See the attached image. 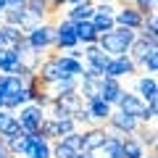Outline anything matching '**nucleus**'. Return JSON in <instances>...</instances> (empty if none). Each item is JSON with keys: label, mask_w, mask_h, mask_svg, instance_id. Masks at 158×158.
<instances>
[{"label": "nucleus", "mask_w": 158, "mask_h": 158, "mask_svg": "<svg viewBox=\"0 0 158 158\" xmlns=\"http://www.w3.org/2000/svg\"><path fill=\"white\" fill-rule=\"evenodd\" d=\"M24 37H27V42L37 53L53 50V45H56V24L53 21H42V24H37L32 32H27Z\"/></svg>", "instance_id": "nucleus-1"}, {"label": "nucleus", "mask_w": 158, "mask_h": 158, "mask_svg": "<svg viewBox=\"0 0 158 158\" xmlns=\"http://www.w3.org/2000/svg\"><path fill=\"white\" fill-rule=\"evenodd\" d=\"M45 118H48L45 116V108L34 106V103L21 106V108H19V113H16V121H19V127H21L24 135H34V132H40V127H42Z\"/></svg>", "instance_id": "nucleus-2"}, {"label": "nucleus", "mask_w": 158, "mask_h": 158, "mask_svg": "<svg viewBox=\"0 0 158 158\" xmlns=\"http://www.w3.org/2000/svg\"><path fill=\"white\" fill-rule=\"evenodd\" d=\"M116 111L137 118L140 124H150V121H148V106H145V100H140L135 92H127V90L121 92V98L116 100Z\"/></svg>", "instance_id": "nucleus-3"}, {"label": "nucleus", "mask_w": 158, "mask_h": 158, "mask_svg": "<svg viewBox=\"0 0 158 158\" xmlns=\"http://www.w3.org/2000/svg\"><path fill=\"white\" fill-rule=\"evenodd\" d=\"M71 48H79V40L74 34V21L63 19V21L56 24V45H53V50L63 53V50H71Z\"/></svg>", "instance_id": "nucleus-4"}, {"label": "nucleus", "mask_w": 158, "mask_h": 158, "mask_svg": "<svg viewBox=\"0 0 158 158\" xmlns=\"http://www.w3.org/2000/svg\"><path fill=\"white\" fill-rule=\"evenodd\" d=\"M132 74H137V63L129 56L111 58L108 66L103 69V77H108V79H121V77H132Z\"/></svg>", "instance_id": "nucleus-5"}, {"label": "nucleus", "mask_w": 158, "mask_h": 158, "mask_svg": "<svg viewBox=\"0 0 158 158\" xmlns=\"http://www.w3.org/2000/svg\"><path fill=\"white\" fill-rule=\"evenodd\" d=\"M137 127H140V121L132 118V116H127V113H121V111H111V116H108V121H106L108 132H118V135H124V137L135 135Z\"/></svg>", "instance_id": "nucleus-6"}, {"label": "nucleus", "mask_w": 158, "mask_h": 158, "mask_svg": "<svg viewBox=\"0 0 158 158\" xmlns=\"http://www.w3.org/2000/svg\"><path fill=\"white\" fill-rule=\"evenodd\" d=\"M108 137V129L106 124H95V127H87L85 132H82V148L90 153H98L103 148V142H106Z\"/></svg>", "instance_id": "nucleus-7"}, {"label": "nucleus", "mask_w": 158, "mask_h": 158, "mask_svg": "<svg viewBox=\"0 0 158 158\" xmlns=\"http://www.w3.org/2000/svg\"><path fill=\"white\" fill-rule=\"evenodd\" d=\"M113 8L108 6V3H103V6H98L95 8V13H92V27H95V32H98V37L100 34H106V32H111L113 27H116V21H113Z\"/></svg>", "instance_id": "nucleus-8"}, {"label": "nucleus", "mask_w": 158, "mask_h": 158, "mask_svg": "<svg viewBox=\"0 0 158 158\" xmlns=\"http://www.w3.org/2000/svg\"><path fill=\"white\" fill-rule=\"evenodd\" d=\"M85 108H87V113H90L92 124H106L108 116H111V111H113V106H108V103L100 100V98H95V100H85Z\"/></svg>", "instance_id": "nucleus-9"}, {"label": "nucleus", "mask_w": 158, "mask_h": 158, "mask_svg": "<svg viewBox=\"0 0 158 158\" xmlns=\"http://www.w3.org/2000/svg\"><path fill=\"white\" fill-rule=\"evenodd\" d=\"M121 92H124L121 79H108V77L100 79V100H106L108 106H116V100L121 98Z\"/></svg>", "instance_id": "nucleus-10"}, {"label": "nucleus", "mask_w": 158, "mask_h": 158, "mask_svg": "<svg viewBox=\"0 0 158 158\" xmlns=\"http://www.w3.org/2000/svg\"><path fill=\"white\" fill-rule=\"evenodd\" d=\"M16 135H24L21 127H19V121H16V113L0 108V137H3V140H11V137H16Z\"/></svg>", "instance_id": "nucleus-11"}, {"label": "nucleus", "mask_w": 158, "mask_h": 158, "mask_svg": "<svg viewBox=\"0 0 158 158\" xmlns=\"http://www.w3.org/2000/svg\"><path fill=\"white\" fill-rule=\"evenodd\" d=\"M142 19H145V16H140V13H137L132 6H124L121 11L113 13V21H116V27H127V29H135V32L140 29Z\"/></svg>", "instance_id": "nucleus-12"}, {"label": "nucleus", "mask_w": 158, "mask_h": 158, "mask_svg": "<svg viewBox=\"0 0 158 158\" xmlns=\"http://www.w3.org/2000/svg\"><path fill=\"white\" fill-rule=\"evenodd\" d=\"M29 140H32V145H29V150H27V156H24V158H53L50 142L40 135V132L29 135Z\"/></svg>", "instance_id": "nucleus-13"}, {"label": "nucleus", "mask_w": 158, "mask_h": 158, "mask_svg": "<svg viewBox=\"0 0 158 158\" xmlns=\"http://www.w3.org/2000/svg\"><path fill=\"white\" fill-rule=\"evenodd\" d=\"M140 100L150 103V100H158V85H156V77H140L137 79V92H135Z\"/></svg>", "instance_id": "nucleus-14"}, {"label": "nucleus", "mask_w": 158, "mask_h": 158, "mask_svg": "<svg viewBox=\"0 0 158 158\" xmlns=\"http://www.w3.org/2000/svg\"><path fill=\"white\" fill-rule=\"evenodd\" d=\"M121 140H124V135H118V132H108L106 142H103V148L98 153H103V158H124Z\"/></svg>", "instance_id": "nucleus-15"}, {"label": "nucleus", "mask_w": 158, "mask_h": 158, "mask_svg": "<svg viewBox=\"0 0 158 158\" xmlns=\"http://www.w3.org/2000/svg\"><path fill=\"white\" fill-rule=\"evenodd\" d=\"M56 63L61 66V71L66 74V77H82V71H85V63L77 61V58L71 56H63V53L56 50Z\"/></svg>", "instance_id": "nucleus-16"}, {"label": "nucleus", "mask_w": 158, "mask_h": 158, "mask_svg": "<svg viewBox=\"0 0 158 158\" xmlns=\"http://www.w3.org/2000/svg\"><path fill=\"white\" fill-rule=\"evenodd\" d=\"M0 40H3V50H16V45L24 40V34L19 27H8V24L0 21Z\"/></svg>", "instance_id": "nucleus-17"}, {"label": "nucleus", "mask_w": 158, "mask_h": 158, "mask_svg": "<svg viewBox=\"0 0 158 158\" xmlns=\"http://www.w3.org/2000/svg\"><path fill=\"white\" fill-rule=\"evenodd\" d=\"M74 34H77L79 45H95L98 42V32L92 21H74Z\"/></svg>", "instance_id": "nucleus-18"}, {"label": "nucleus", "mask_w": 158, "mask_h": 158, "mask_svg": "<svg viewBox=\"0 0 158 158\" xmlns=\"http://www.w3.org/2000/svg\"><path fill=\"white\" fill-rule=\"evenodd\" d=\"M77 92L82 95V100H95V98H100V79H87V77H79Z\"/></svg>", "instance_id": "nucleus-19"}, {"label": "nucleus", "mask_w": 158, "mask_h": 158, "mask_svg": "<svg viewBox=\"0 0 158 158\" xmlns=\"http://www.w3.org/2000/svg\"><path fill=\"white\" fill-rule=\"evenodd\" d=\"M135 137L140 140L142 148H150V153H156V145H158V135H156V127H148V124H140L135 132Z\"/></svg>", "instance_id": "nucleus-20"}, {"label": "nucleus", "mask_w": 158, "mask_h": 158, "mask_svg": "<svg viewBox=\"0 0 158 158\" xmlns=\"http://www.w3.org/2000/svg\"><path fill=\"white\" fill-rule=\"evenodd\" d=\"M29 145H32L29 135H16V137H11V140H6V148H8V153H11V156H16V158L27 156Z\"/></svg>", "instance_id": "nucleus-21"}, {"label": "nucleus", "mask_w": 158, "mask_h": 158, "mask_svg": "<svg viewBox=\"0 0 158 158\" xmlns=\"http://www.w3.org/2000/svg\"><path fill=\"white\" fill-rule=\"evenodd\" d=\"M92 13H95V6L92 3H87V0H82V3H77V6H71V11H69V21H90Z\"/></svg>", "instance_id": "nucleus-22"}, {"label": "nucleus", "mask_w": 158, "mask_h": 158, "mask_svg": "<svg viewBox=\"0 0 158 158\" xmlns=\"http://www.w3.org/2000/svg\"><path fill=\"white\" fill-rule=\"evenodd\" d=\"M121 150H124V158H142L145 156V148L140 145V140L135 135H127L121 140Z\"/></svg>", "instance_id": "nucleus-23"}, {"label": "nucleus", "mask_w": 158, "mask_h": 158, "mask_svg": "<svg viewBox=\"0 0 158 158\" xmlns=\"http://www.w3.org/2000/svg\"><path fill=\"white\" fill-rule=\"evenodd\" d=\"M21 66L16 50H0V74H13Z\"/></svg>", "instance_id": "nucleus-24"}, {"label": "nucleus", "mask_w": 158, "mask_h": 158, "mask_svg": "<svg viewBox=\"0 0 158 158\" xmlns=\"http://www.w3.org/2000/svg\"><path fill=\"white\" fill-rule=\"evenodd\" d=\"M27 8L29 13H32V16H37L40 21H48V19L53 16L50 13V3H48V0H27Z\"/></svg>", "instance_id": "nucleus-25"}, {"label": "nucleus", "mask_w": 158, "mask_h": 158, "mask_svg": "<svg viewBox=\"0 0 158 158\" xmlns=\"http://www.w3.org/2000/svg\"><path fill=\"white\" fill-rule=\"evenodd\" d=\"M150 50H153V45H148V40L137 37L135 42L129 45V50H127V56H129V58H132L135 63H140V61H142V58H145V56H148Z\"/></svg>", "instance_id": "nucleus-26"}, {"label": "nucleus", "mask_w": 158, "mask_h": 158, "mask_svg": "<svg viewBox=\"0 0 158 158\" xmlns=\"http://www.w3.org/2000/svg\"><path fill=\"white\" fill-rule=\"evenodd\" d=\"M137 69H145V71H148V74L153 77V74L158 71V48H153V50L148 53V56L142 58L140 63H137Z\"/></svg>", "instance_id": "nucleus-27"}, {"label": "nucleus", "mask_w": 158, "mask_h": 158, "mask_svg": "<svg viewBox=\"0 0 158 158\" xmlns=\"http://www.w3.org/2000/svg\"><path fill=\"white\" fill-rule=\"evenodd\" d=\"M61 142H63L66 148H71L74 153L85 150V148H82V132H79V129H74V132H69V135H63V137H61Z\"/></svg>", "instance_id": "nucleus-28"}, {"label": "nucleus", "mask_w": 158, "mask_h": 158, "mask_svg": "<svg viewBox=\"0 0 158 158\" xmlns=\"http://www.w3.org/2000/svg\"><path fill=\"white\" fill-rule=\"evenodd\" d=\"M50 150H53V158H74V156H77V153H74L71 148H66L61 140H53L50 142Z\"/></svg>", "instance_id": "nucleus-29"}, {"label": "nucleus", "mask_w": 158, "mask_h": 158, "mask_svg": "<svg viewBox=\"0 0 158 158\" xmlns=\"http://www.w3.org/2000/svg\"><path fill=\"white\" fill-rule=\"evenodd\" d=\"M132 8L140 16H148V13H156V0H132Z\"/></svg>", "instance_id": "nucleus-30"}, {"label": "nucleus", "mask_w": 158, "mask_h": 158, "mask_svg": "<svg viewBox=\"0 0 158 158\" xmlns=\"http://www.w3.org/2000/svg\"><path fill=\"white\" fill-rule=\"evenodd\" d=\"M111 32L116 34L118 40H124L127 45H132V42H135V40H137V32H135V29H127V27H113Z\"/></svg>", "instance_id": "nucleus-31"}, {"label": "nucleus", "mask_w": 158, "mask_h": 158, "mask_svg": "<svg viewBox=\"0 0 158 158\" xmlns=\"http://www.w3.org/2000/svg\"><path fill=\"white\" fill-rule=\"evenodd\" d=\"M27 0H6V8H24Z\"/></svg>", "instance_id": "nucleus-32"}, {"label": "nucleus", "mask_w": 158, "mask_h": 158, "mask_svg": "<svg viewBox=\"0 0 158 158\" xmlns=\"http://www.w3.org/2000/svg\"><path fill=\"white\" fill-rule=\"evenodd\" d=\"M6 156H11V153H8V148H6V140L0 137V158H6Z\"/></svg>", "instance_id": "nucleus-33"}, {"label": "nucleus", "mask_w": 158, "mask_h": 158, "mask_svg": "<svg viewBox=\"0 0 158 158\" xmlns=\"http://www.w3.org/2000/svg\"><path fill=\"white\" fill-rule=\"evenodd\" d=\"M74 158H95V153H90V150H79Z\"/></svg>", "instance_id": "nucleus-34"}, {"label": "nucleus", "mask_w": 158, "mask_h": 158, "mask_svg": "<svg viewBox=\"0 0 158 158\" xmlns=\"http://www.w3.org/2000/svg\"><path fill=\"white\" fill-rule=\"evenodd\" d=\"M142 158H158V156H156V153H150V156H148V153H145V156H142Z\"/></svg>", "instance_id": "nucleus-35"}, {"label": "nucleus", "mask_w": 158, "mask_h": 158, "mask_svg": "<svg viewBox=\"0 0 158 158\" xmlns=\"http://www.w3.org/2000/svg\"><path fill=\"white\" fill-rule=\"evenodd\" d=\"M0 11H6V0H0Z\"/></svg>", "instance_id": "nucleus-36"}, {"label": "nucleus", "mask_w": 158, "mask_h": 158, "mask_svg": "<svg viewBox=\"0 0 158 158\" xmlns=\"http://www.w3.org/2000/svg\"><path fill=\"white\" fill-rule=\"evenodd\" d=\"M66 3H71V6H77V3H82V0H66Z\"/></svg>", "instance_id": "nucleus-37"}, {"label": "nucleus", "mask_w": 158, "mask_h": 158, "mask_svg": "<svg viewBox=\"0 0 158 158\" xmlns=\"http://www.w3.org/2000/svg\"><path fill=\"white\" fill-rule=\"evenodd\" d=\"M121 3H124V6H132V0H121Z\"/></svg>", "instance_id": "nucleus-38"}, {"label": "nucleus", "mask_w": 158, "mask_h": 158, "mask_svg": "<svg viewBox=\"0 0 158 158\" xmlns=\"http://www.w3.org/2000/svg\"><path fill=\"white\" fill-rule=\"evenodd\" d=\"M6 158H16V156H6Z\"/></svg>", "instance_id": "nucleus-39"}, {"label": "nucleus", "mask_w": 158, "mask_h": 158, "mask_svg": "<svg viewBox=\"0 0 158 158\" xmlns=\"http://www.w3.org/2000/svg\"><path fill=\"white\" fill-rule=\"evenodd\" d=\"M103 3H108V0H103Z\"/></svg>", "instance_id": "nucleus-40"}, {"label": "nucleus", "mask_w": 158, "mask_h": 158, "mask_svg": "<svg viewBox=\"0 0 158 158\" xmlns=\"http://www.w3.org/2000/svg\"><path fill=\"white\" fill-rule=\"evenodd\" d=\"M0 16H3V11H0Z\"/></svg>", "instance_id": "nucleus-41"}]
</instances>
